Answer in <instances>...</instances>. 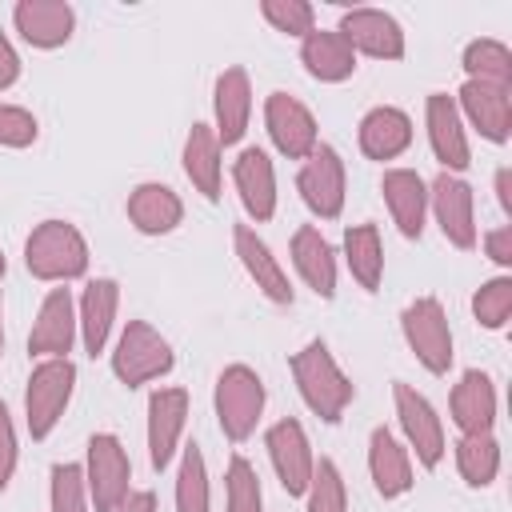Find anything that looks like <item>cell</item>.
Here are the masks:
<instances>
[{
	"mask_svg": "<svg viewBox=\"0 0 512 512\" xmlns=\"http://www.w3.org/2000/svg\"><path fill=\"white\" fill-rule=\"evenodd\" d=\"M264 124L272 144L288 156V160H308L316 152V116L288 92H272L264 100Z\"/></svg>",
	"mask_w": 512,
	"mask_h": 512,
	"instance_id": "13",
	"label": "cell"
},
{
	"mask_svg": "<svg viewBox=\"0 0 512 512\" xmlns=\"http://www.w3.org/2000/svg\"><path fill=\"white\" fill-rule=\"evenodd\" d=\"M368 472H372V484L384 500H396L412 488V460H408V448H400V440L380 424L372 428L368 436Z\"/></svg>",
	"mask_w": 512,
	"mask_h": 512,
	"instance_id": "27",
	"label": "cell"
},
{
	"mask_svg": "<svg viewBox=\"0 0 512 512\" xmlns=\"http://www.w3.org/2000/svg\"><path fill=\"white\" fill-rule=\"evenodd\" d=\"M128 480H132V460L124 444L112 432H96L88 440V460H84V484H88L92 508L116 512L120 500L128 496Z\"/></svg>",
	"mask_w": 512,
	"mask_h": 512,
	"instance_id": "7",
	"label": "cell"
},
{
	"mask_svg": "<svg viewBox=\"0 0 512 512\" xmlns=\"http://www.w3.org/2000/svg\"><path fill=\"white\" fill-rule=\"evenodd\" d=\"M264 444H268V460H272V468H276L280 488H284L288 496H304V488H308V480H312V464H316L304 424H300L296 416H284V420H276V424L268 428Z\"/></svg>",
	"mask_w": 512,
	"mask_h": 512,
	"instance_id": "8",
	"label": "cell"
},
{
	"mask_svg": "<svg viewBox=\"0 0 512 512\" xmlns=\"http://www.w3.org/2000/svg\"><path fill=\"white\" fill-rule=\"evenodd\" d=\"M80 336V324H76V304L68 296V288H52L44 300H40V312L32 320V332H28V352L32 356H68L72 344Z\"/></svg>",
	"mask_w": 512,
	"mask_h": 512,
	"instance_id": "15",
	"label": "cell"
},
{
	"mask_svg": "<svg viewBox=\"0 0 512 512\" xmlns=\"http://www.w3.org/2000/svg\"><path fill=\"white\" fill-rule=\"evenodd\" d=\"M496 200H500V208L512 216V168H508V164L496 172Z\"/></svg>",
	"mask_w": 512,
	"mask_h": 512,
	"instance_id": "45",
	"label": "cell"
},
{
	"mask_svg": "<svg viewBox=\"0 0 512 512\" xmlns=\"http://www.w3.org/2000/svg\"><path fill=\"white\" fill-rule=\"evenodd\" d=\"M484 252H488V260H492V264L512 268V224L492 228V232L484 236Z\"/></svg>",
	"mask_w": 512,
	"mask_h": 512,
	"instance_id": "42",
	"label": "cell"
},
{
	"mask_svg": "<svg viewBox=\"0 0 512 512\" xmlns=\"http://www.w3.org/2000/svg\"><path fill=\"white\" fill-rule=\"evenodd\" d=\"M412 144V120L408 112L380 104L360 120V152L368 160H396Z\"/></svg>",
	"mask_w": 512,
	"mask_h": 512,
	"instance_id": "29",
	"label": "cell"
},
{
	"mask_svg": "<svg viewBox=\"0 0 512 512\" xmlns=\"http://www.w3.org/2000/svg\"><path fill=\"white\" fill-rule=\"evenodd\" d=\"M232 180L240 192V204L252 220H272L276 212V168L264 148H244L232 164Z\"/></svg>",
	"mask_w": 512,
	"mask_h": 512,
	"instance_id": "23",
	"label": "cell"
},
{
	"mask_svg": "<svg viewBox=\"0 0 512 512\" xmlns=\"http://www.w3.org/2000/svg\"><path fill=\"white\" fill-rule=\"evenodd\" d=\"M296 188H300V200L320 220H336L344 212V160H340V152L328 144H316V152L300 164Z\"/></svg>",
	"mask_w": 512,
	"mask_h": 512,
	"instance_id": "10",
	"label": "cell"
},
{
	"mask_svg": "<svg viewBox=\"0 0 512 512\" xmlns=\"http://www.w3.org/2000/svg\"><path fill=\"white\" fill-rule=\"evenodd\" d=\"M184 176L192 180V188L204 200H220V140L212 132V124H192L188 140H184Z\"/></svg>",
	"mask_w": 512,
	"mask_h": 512,
	"instance_id": "30",
	"label": "cell"
},
{
	"mask_svg": "<svg viewBox=\"0 0 512 512\" xmlns=\"http://www.w3.org/2000/svg\"><path fill=\"white\" fill-rule=\"evenodd\" d=\"M40 124L20 104H0V148H28L36 140Z\"/></svg>",
	"mask_w": 512,
	"mask_h": 512,
	"instance_id": "40",
	"label": "cell"
},
{
	"mask_svg": "<svg viewBox=\"0 0 512 512\" xmlns=\"http://www.w3.org/2000/svg\"><path fill=\"white\" fill-rule=\"evenodd\" d=\"M24 264L36 280H76L88 272V244L76 224L44 220L24 240Z\"/></svg>",
	"mask_w": 512,
	"mask_h": 512,
	"instance_id": "2",
	"label": "cell"
},
{
	"mask_svg": "<svg viewBox=\"0 0 512 512\" xmlns=\"http://www.w3.org/2000/svg\"><path fill=\"white\" fill-rule=\"evenodd\" d=\"M452 424L460 428V436H476V432H492L496 424V384L488 372L468 368L460 376V384L452 388Z\"/></svg>",
	"mask_w": 512,
	"mask_h": 512,
	"instance_id": "22",
	"label": "cell"
},
{
	"mask_svg": "<svg viewBox=\"0 0 512 512\" xmlns=\"http://www.w3.org/2000/svg\"><path fill=\"white\" fill-rule=\"evenodd\" d=\"M392 400H396V416L408 436V448L424 468H436L444 460V424L436 408L428 404V396H420L412 384H400V380L392 384Z\"/></svg>",
	"mask_w": 512,
	"mask_h": 512,
	"instance_id": "9",
	"label": "cell"
},
{
	"mask_svg": "<svg viewBox=\"0 0 512 512\" xmlns=\"http://www.w3.org/2000/svg\"><path fill=\"white\" fill-rule=\"evenodd\" d=\"M428 208L444 232L448 244L456 248H476V200H472V188L452 176V172H440L428 188Z\"/></svg>",
	"mask_w": 512,
	"mask_h": 512,
	"instance_id": "11",
	"label": "cell"
},
{
	"mask_svg": "<svg viewBox=\"0 0 512 512\" xmlns=\"http://www.w3.org/2000/svg\"><path fill=\"white\" fill-rule=\"evenodd\" d=\"M176 356H172V344L144 320H128L116 348H112V372L120 384L128 388H140L164 372H172Z\"/></svg>",
	"mask_w": 512,
	"mask_h": 512,
	"instance_id": "5",
	"label": "cell"
},
{
	"mask_svg": "<svg viewBox=\"0 0 512 512\" xmlns=\"http://www.w3.org/2000/svg\"><path fill=\"white\" fill-rule=\"evenodd\" d=\"M12 24L32 48H60L76 28V12L64 0H20L12 8Z\"/></svg>",
	"mask_w": 512,
	"mask_h": 512,
	"instance_id": "18",
	"label": "cell"
},
{
	"mask_svg": "<svg viewBox=\"0 0 512 512\" xmlns=\"http://www.w3.org/2000/svg\"><path fill=\"white\" fill-rule=\"evenodd\" d=\"M128 220L144 236H168L184 220V204L168 184L148 180V184H136L128 192Z\"/></svg>",
	"mask_w": 512,
	"mask_h": 512,
	"instance_id": "26",
	"label": "cell"
},
{
	"mask_svg": "<svg viewBox=\"0 0 512 512\" xmlns=\"http://www.w3.org/2000/svg\"><path fill=\"white\" fill-rule=\"evenodd\" d=\"M188 420V392L184 388H156L148 396V460L156 472H164L180 448Z\"/></svg>",
	"mask_w": 512,
	"mask_h": 512,
	"instance_id": "16",
	"label": "cell"
},
{
	"mask_svg": "<svg viewBox=\"0 0 512 512\" xmlns=\"http://www.w3.org/2000/svg\"><path fill=\"white\" fill-rule=\"evenodd\" d=\"M228 512H264V492H260V476L244 456L228 460Z\"/></svg>",
	"mask_w": 512,
	"mask_h": 512,
	"instance_id": "37",
	"label": "cell"
},
{
	"mask_svg": "<svg viewBox=\"0 0 512 512\" xmlns=\"http://www.w3.org/2000/svg\"><path fill=\"white\" fill-rule=\"evenodd\" d=\"M0 352H4V300H0Z\"/></svg>",
	"mask_w": 512,
	"mask_h": 512,
	"instance_id": "46",
	"label": "cell"
},
{
	"mask_svg": "<svg viewBox=\"0 0 512 512\" xmlns=\"http://www.w3.org/2000/svg\"><path fill=\"white\" fill-rule=\"evenodd\" d=\"M72 388H76V364L68 356H52L32 368L28 388H24V420H28L32 440H44L60 424L72 400Z\"/></svg>",
	"mask_w": 512,
	"mask_h": 512,
	"instance_id": "3",
	"label": "cell"
},
{
	"mask_svg": "<svg viewBox=\"0 0 512 512\" xmlns=\"http://www.w3.org/2000/svg\"><path fill=\"white\" fill-rule=\"evenodd\" d=\"M116 308H120V284L112 276H100V280H88L84 292H80V308H76V324H80V340H84V352H104L108 344V332H112V320H116Z\"/></svg>",
	"mask_w": 512,
	"mask_h": 512,
	"instance_id": "24",
	"label": "cell"
},
{
	"mask_svg": "<svg viewBox=\"0 0 512 512\" xmlns=\"http://www.w3.org/2000/svg\"><path fill=\"white\" fill-rule=\"evenodd\" d=\"M292 264L320 300L336 296V256H332V244L320 236V228L304 224L292 232Z\"/></svg>",
	"mask_w": 512,
	"mask_h": 512,
	"instance_id": "28",
	"label": "cell"
},
{
	"mask_svg": "<svg viewBox=\"0 0 512 512\" xmlns=\"http://www.w3.org/2000/svg\"><path fill=\"white\" fill-rule=\"evenodd\" d=\"M176 512H208V464L196 444L184 448L176 472Z\"/></svg>",
	"mask_w": 512,
	"mask_h": 512,
	"instance_id": "34",
	"label": "cell"
},
{
	"mask_svg": "<svg viewBox=\"0 0 512 512\" xmlns=\"http://www.w3.org/2000/svg\"><path fill=\"white\" fill-rule=\"evenodd\" d=\"M116 512H156V496H152L148 488H144V492H128Z\"/></svg>",
	"mask_w": 512,
	"mask_h": 512,
	"instance_id": "44",
	"label": "cell"
},
{
	"mask_svg": "<svg viewBox=\"0 0 512 512\" xmlns=\"http://www.w3.org/2000/svg\"><path fill=\"white\" fill-rule=\"evenodd\" d=\"M16 80H20V56H16L12 40H8V36H0V92H4V88H12Z\"/></svg>",
	"mask_w": 512,
	"mask_h": 512,
	"instance_id": "43",
	"label": "cell"
},
{
	"mask_svg": "<svg viewBox=\"0 0 512 512\" xmlns=\"http://www.w3.org/2000/svg\"><path fill=\"white\" fill-rule=\"evenodd\" d=\"M508 92H512V88L464 80L456 112L468 116V124H472L488 144H508V136H512V96H508Z\"/></svg>",
	"mask_w": 512,
	"mask_h": 512,
	"instance_id": "17",
	"label": "cell"
},
{
	"mask_svg": "<svg viewBox=\"0 0 512 512\" xmlns=\"http://www.w3.org/2000/svg\"><path fill=\"white\" fill-rule=\"evenodd\" d=\"M464 72L468 80H480V84H496V88H512V52L508 44L492 40V36H480L464 48Z\"/></svg>",
	"mask_w": 512,
	"mask_h": 512,
	"instance_id": "33",
	"label": "cell"
},
{
	"mask_svg": "<svg viewBox=\"0 0 512 512\" xmlns=\"http://www.w3.org/2000/svg\"><path fill=\"white\" fill-rule=\"evenodd\" d=\"M304 496H308V512H348V488H344L336 460L320 456L312 464V480H308Z\"/></svg>",
	"mask_w": 512,
	"mask_h": 512,
	"instance_id": "35",
	"label": "cell"
},
{
	"mask_svg": "<svg viewBox=\"0 0 512 512\" xmlns=\"http://www.w3.org/2000/svg\"><path fill=\"white\" fill-rule=\"evenodd\" d=\"M212 112H216V140L220 148L236 144L248 128V116H252V84H248V72L244 68H224L216 76V88H212Z\"/></svg>",
	"mask_w": 512,
	"mask_h": 512,
	"instance_id": "20",
	"label": "cell"
},
{
	"mask_svg": "<svg viewBox=\"0 0 512 512\" xmlns=\"http://www.w3.org/2000/svg\"><path fill=\"white\" fill-rule=\"evenodd\" d=\"M260 12H264V20H268L276 32H284V36H300V40H304V36L316 28V8H312L308 0H264Z\"/></svg>",
	"mask_w": 512,
	"mask_h": 512,
	"instance_id": "38",
	"label": "cell"
},
{
	"mask_svg": "<svg viewBox=\"0 0 512 512\" xmlns=\"http://www.w3.org/2000/svg\"><path fill=\"white\" fill-rule=\"evenodd\" d=\"M472 316H476L484 328L500 332V328L508 324V316H512V276H492V280H484V284L476 288V296H472Z\"/></svg>",
	"mask_w": 512,
	"mask_h": 512,
	"instance_id": "36",
	"label": "cell"
},
{
	"mask_svg": "<svg viewBox=\"0 0 512 512\" xmlns=\"http://www.w3.org/2000/svg\"><path fill=\"white\" fill-rule=\"evenodd\" d=\"M300 60H304L308 76L320 84H340L356 72V52L348 48V40L336 28H312L300 40Z\"/></svg>",
	"mask_w": 512,
	"mask_h": 512,
	"instance_id": "25",
	"label": "cell"
},
{
	"mask_svg": "<svg viewBox=\"0 0 512 512\" xmlns=\"http://www.w3.org/2000/svg\"><path fill=\"white\" fill-rule=\"evenodd\" d=\"M4 268H8V264H4V252H0V276H4Z\"/></svg>",
	"mask_w": 512,
	"mask_h": 512,
	"instance_id": "47",
	"label": "cell"
},
{
	"mask_svg": "<svg viewBox=\"0 0 512 512\" xmlns=\"http://www.w3.org/2000/svg\"><path fill=\"white\" fill-rule=\"evenodd\" d=\"M424 124H428L432 156L444 164V172L460 176L472 164V148H468V136H464V116L456 112V100L448 92H428Z\"/></svg>",
	"mask_w": 512,
	"mask_h": 512,
	"instance_id": "12",
	"label": "cell"
},
{
	"mask_svg": "<svg viewBox=\"0 0 512 512\" xmlns=\"http://www.w3.org/2000/svg\"><path fill=\"white\" fill-rule=\"evenodd\" d=\"M232 244H236V256L244 264V272L252 276V284L272 300V304H292V284H288V272L280 268V260L272 256V248L256 236V228L248 224H236L232 228Z\"/></svg>",
	"mask_w": 512,
	"mask_h": 512,
	"instance_id": "21",
	"label": "cell"
},
{
	"mask_svg": "<svg viewBox=\"0 0 512 512\" xmlns=\"http://www.w3.org/2000/svg\"><path fill=\"white\" fill-rule=\"evenodd\" d=\"M344 260L352 280L364 292H376L384 280V244H380V228L376 224H352L344 232Z\"/></svg>",
	"mask_w": 512,
	"mask_h": 512,
	"instance_id": "31",
	"label": "cell"
},
{
	"mask_svg": "<svg viewBox=\"0 0 512 512\" xmlns=\"http://www.w3.org/2000/svg\"><path fill=\"white\" fill-rule=\"evenodd\" d=\"M292 380H296L304 404L324 424H336L344 416V408L352 404V396H356V384L344 376V368L336 364V356L328 352L324 340H312L292 356Z\"/></svg>",
	"mask_w": 512,
	"mask_h": 512,
	"instance_id": "1",
	"label": "cell"
},
{
	"mask_svg": "<svg viewBox=\"0 0 512 512\" xmlns=\"http://www.w3.org/2000/svg\"><path fill=\"white\" fill-rule=\"evenodd\" d=\"M52 512H88L84 464H56L52 468Z\"/></svg>",
	"mask_w": 512,
	"mask_h": 512,
	"instance_id": "39",
	"label": "cell"
},
{
	"mask_svg": "<svg viewBox=\"0 0 512 512\" xmlns=\"http://www.w3.org/2000/svg\"><path fill=\"white\" fill-rule=\"evenodd\" d=\"M380 192H384V204L392 212V224L408 240H420L424 216H428V184L420 180V172H412V168H388L380 176Z\"/></svg>",
	"mask_w": 512,
	"mask_h": 512,
	"instance_id": "19",
	"label": "cell"
},
{
	"mask_svg": "<svg viewBox=\"0 0 512 512\" xmlns=\"http://www.w3.org/2000/svg\"><path fill=\"white\" fill-rule=\"evenodd\" d=\"M456 468L464 476V484L472 488H488L500 472V440L492 432H476V436H460L456 440Z\"/></svg>",
	"mask_w": 512,
	"mask_h": 512,
	"instance_id": "32",
	"label": "cell"
},
{
	"mask_svg": "<svg viewBox=\"0 0 512 512\" xmlns=\"http://www.w3.org/2000/svg\"><path fill=\"white\" fill-rule=\"evenodd\" d=\"M352 52L376 56V60H400L404 56V32L396 24V16H388L384 8H348L340 16L336 28Z\"/></svg>",
	"mask_w": 512,
	"mask_h": 512,
	"instance_id": "14",
	"label": "cell"
},
{
	"mask_svg": "<svg viewBox=\"0 0 512 512\" xmlns=\"http://www.w3.org/2000/svg\"><path fill=\"white\" fill-rule=\"evenodd\" d=\"M216 420H220V432L240 444L256 432L260 424V412H264V380L248 368V364H228L220 376H216Z\"/></svg>",
	"mask_w": 512,
	"mask_h": 512,
	"instance_id": "4",
	"label": "cell"
},
{
	"mask_svg": "<svg viewBox=\"0 0 512 512\" xmlns=\"http://www.w3.org/2000/svg\"><path fill=\"white\" fill-rule=\"evenodd\" d=\"M16 456H20V448H16V428H12V416H8V408H4V400H0V492L8 488V480H12V472H16Z\"/></svg>",
	"mask_w": 512,
	"mask_h": 512,
	"instance_id": "41",
	"label": "cell"
},
{
	"mask_svg": "<svg viewBox=\"0 0 512 512\" xmlns=\"http://www.w3.org/2000/svg\"><path fill=\"white\" fill-rule=\"evenodd\" d=\"M400 332H404L408 348L416 352V360L432 376H444L452 368V328H448V316H444V308H440L436 296L412 300L400 312Z\"/></svg>",
	"mask_w": 512,
	"mask_h": 512,
	"instance_id": "6",
	"label": "cell"
}]
</instances>
